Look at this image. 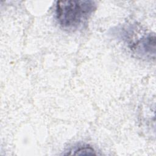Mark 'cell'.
<instances>
[{"instance_id": "cell-1", "label": "cell", "mask_w": 156, "mask_h": 156, "mask_svg": "<svg viewBox=\"0 0 156 156\" xmlns=\"http://www.w3.org/2000/svg\"><path fill=\"white\" fill-rule=\"evenodd\" d=\"M94 1H60L55 5V16L59 25L68 31H75L85 25L96 10Z\"/></svg>"}, {"instance_id": "cell-2", "label": "cell", "mask_w": 156, "mask_h": 156, "mask_svg": "<svg viewBox=\"0 0 156 156\" xmlns=\"http://www.w3.org/2000/svg\"><path fill=\"white\" fill-rule=\"evenodd\" d=\"M136 54L141 55V57H155V38L154 35H149L138 40L133 47Z\"/></svg>"}, {"instance_id": "cell-3", "label": "cell", "mask_w": 156, "mask_h": 156, "mask_svg": "<svg viewBox=\"0 0 156 156\" xmlns=\"http://www.w3.org/2000/svg\"><path fill=\"white\" fill-rule=\"evenodd\" d=\"M94 150L88 146H84V147H80L77 149L75 150L76 153L75 154H94Z\"/></svg>"}]
</instances>
